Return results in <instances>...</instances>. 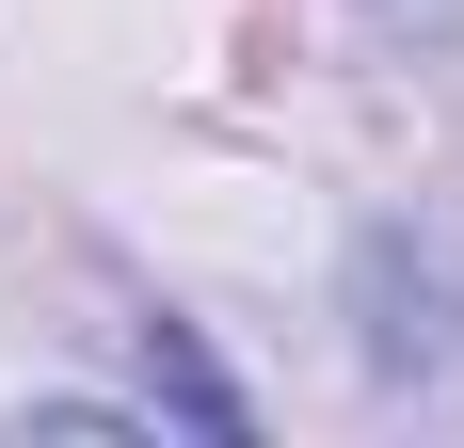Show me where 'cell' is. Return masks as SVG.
<instances>
[{
    "mask_svg": "<svg viewBox=\"0 0 464 448\" xmlns=\"http://www.w3.org/2000/svg\"><path fill=\"white\" fill-rule=\"evenodd\" d=\"M144 368H160V401H177L192 433H240V385H225V368H208V353H192L177 320H144Z\"/></svg>",
    "mask_w": 464,
    "mask_h": 448,
    "instance_id": "6da1fadb",
    "label": "cell"
},
{
    "mask_svg": "<svg viewBox=\"0 0 464 448\" xmlns=\"http://www.w3.org/2000/svg\"><path fill=\"white\" fill-rule=\"evenodd\" d=\"M16 433H48V448H129L144 416H112V401H33V416H16Z\"/></svg>",
    "mask_w": 464,
    "mask_h": 448,
    "instance_id": "7a4b0ae2",
    "label": "cell"
}]
</instances>
